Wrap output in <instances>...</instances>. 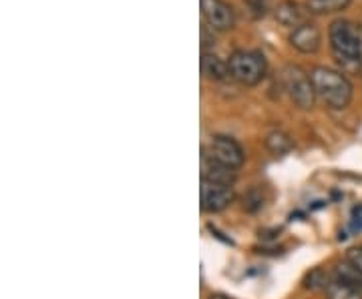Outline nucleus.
Here are the masks:
<instances>
[{"label":"nucleus","instance_id":"10","mask_svg":"<svg viewBox=\"0 0 362 299\" xmlns=\"http://www.w3.org/2000/svg\"><path fill=\"white\" fill-rule=\"evenodd\" d=\"M202 73L209 80H226L228 77H232L230 75V65L220 56L211 54V52H204V56H202Z\"/></svg>","mask_w":362,"mask_h":299},{"label":"nucleus","instance_id":"18","mask_svg":"<svg viewBox=\"0 0 362 299\" xmlns=\"http://www.w3.org/2000/svg\"><path fill=\"white\" fill-rule=\"evenodd\" d=\"M344 260L349 261V263H352L356 269H361L362 271V245H358V248H350L349 251H346V255H344Z\"/></svg>","mask_w":362,"mask_h":299},{"label":"nucleus","instance_id":"1","mask_svg":"<svg viewBox=\"0 0 362 299\" xmlns=\"http://www.w3.org/2000/svg\"><path fill=\"white\" fill-rule=\"evenodd\" d=\"M328 40H330V49L340 65L349 71L361 68L362 37L358 28L350 20H344V18L334 20L328 30Z\"/></svg>","mask_w":362,"mask_h":299},{"label":"nucleus","instance_id":"12","mask_svg":"<svg viewBox=\"0 0 362 299\" xmlns=\"http://www.w3.org/2000/svg\"><path fill=\"white\" fill-rule=\"evenodd\" d=\"M276 18L284 26H300L304 25V11L300 8V4L292 0H284L282 4H278L276 8Z\"/></svg>","mask_w":362,"mask_h":299},{"label":"nucleus","instance_id":"4","mask_svg":"<svg viewBox=\"0 0 362 299\" xmlns=\"http://www.w3.org/2000/svg\"><path fill=\"white\" fill-rule=\"evenodd\" d=\"M284 85L290 99L296 106L308 111L316 103V89L312 85L310 75H306L300 66H288L284 71Z\"/></svg>","mask_w":362,"mask_h":299},{"label":"nucleus","instance_id":"8","mask_svg":"<svg viewBox=\"0 0 362 299\" xmlns=\"http://www.w3.org/2000/svg\"><path fill=\"white\" fill-rule=\"evenodd\" d=\"M320 42H322V37H320V30L316 28L310 23H304V25L296 26L290 35V44L296 49V51L304 52V54H310V52H316L320 49Z\"/></svg>","mask_w":362,"mask_h":299},{"label":"nucleus","instance_id":"17","mask_svg":"<svg viewBox=\"0 0 362 299\" xmlns=\"http://www.w3.org/2000/svg\"><path fill=\"white\" fill-rule=\"evenodd\" d=\"M328 277L320 271V269H316V271H312L308 277H306V287H310V289H324V287L328 286Z\"/></svg>","mask_w":362,"mask_h":299},{"label":"nucleus","instance_id":"13","mask_svg":"<svg viewBox=\"0 0 362 299\" xmlns=\"http://www.w3.org/2000/svg\"><path fill=\"white\" fill-rule=\"evenodd\" d=\"M264 145H266V149L270 151L272 155L276 157L286 155V153H290L294 149L292 137L288 133H284V130H272V133H268L266 139H264Z\"/></svg>","mask_w":362,"mask_h":299},{"label":"nucleus","instance_id":"15","mask_svg":"<svg viewBox=\"0 0 362 299\" xmlns=\"http://www.w3.org/2000/svg\"><path fill=\"white\" fill-rule=\"evenodd\" d=\"M324 298L326 299H362V291L354 287L344 286L337 279H330L328 286L324 287Z\"/></svg>","mask_w":362,"mask_h":299},{"label":"nucleus","instance_id":"14","mask_svg":"<svg viewBox=\"0 0 362 299\" xmlns=\"http://www.w3.org/2000/svg\"><path fill=\"white\" fill-rule=\"evenodd\" d=\"M350 0H306V8L312 14H332L346 11Z\"/></svg>","mask_w":362,"mask_h":299},{"label":"nucleus","instance_id":"5","mask_svg":"<svg viewBox=\"0 0 362 299\" xmlns=\"http://www.w3.org/2000/svg\"><path fill=\"white\" fill-rule=\"evenodd\" d=\"M204 155L233 171L240 169L244 165V159H246V153H244L242 145L238 143L235 139H232V137H226V135L211 137V141L206 147Z\"/></svg>","mask_w":362,"mask_h":299},{"label":"nucleus","instance_id":"16","mask_svg":"<svg viewBox=\"0 0 362 299\" xmlns=\"http://www.w3.org/2000/svg\"><path fill=\"white\" fill-rule=\"evenodd\" d=\"M262 205H264V197L259 195L258 189H252V191H247L246 195H244V209L250 211V213L258 211Z\"/></svg>","mask_w":362,"mask_h":299},{"label":"nucleus","instance_id":"19","mask_svg":"<svg viewBox=\"0 0 362 299\" xmlns=\"http://www.w3.org/2000/svg\"><path fill=\"white\" fill-rule=\"evenodd\" d=\"M209 299H230V298H226V295H221V293H216V295H209Z\"/></svg>","mask_w":362,"mask_h":299},{"label":"nucleus","instance_id":"7","mask_svg":"<svg viewBox=\"0 0 362 299\" xmlns=\"http://www.w3.org/2000/svg\"><path fill=\"white\" fill-rule=\"evenodd\" d=\"M202 14L211 30H232L235 13L226 0H202Z\"/></svg>","mask_w":362,"mask_h":299},{"label":"nucleus","instance_id":"2","mask_svg":"<svg viewBox=\"0 0 362 299\" xmlns=\"http://www.w3.org/2000/svg\"><path fill=\"white\" fill-rule=\"evenodd\" d=\"M310 78L316 97H320L330 109H346L352 101V85L342 73L326 68V66H314L310 71Z\"/></svg>","mask_w":362,"mask_h":299},{"label":"nucleus","instance_id":"9","mask_svg":"<svg viewBox=\"0 0 362 299\" xmlns=\"http://www.w3.org/2000/svg\"><path fill=\"white\" fill-rule=\"evenodd\" d=\"M202 179L223 183V185H233L235 183V171L230 169V167H223V165L204 155L202 157Z\"/></svg>","mask_w":362,"mask_h":299},{"label":"nucleus","instance_id":"11","mask_svg":"<svg viewBox=\"0 0 362 299\" xmlns=\"http://www.w3.org/2000/svg\"><path fill=\"white\" fill-rule=\"evenodd\" d=\"M332 279H337V281L344 283V286H350L354 287V289H358V291H362V271L356 269L346 260L342 261V263H338L337 267H334Z\"/></svg>","mask_w":362,"mask_h":299},{"label":"nucleus","instance_id":"3","mask_svg":"<svg viewBox=\"0 0 362 299\" xmlns=\"http://www.w3.org/2000/svg\"><path fill=\"white\" fill-rule=\"evenodd\" d=\"M230 65V75L235 78L240 85L254 87L262 78L266 77V59L258 51H235L228 61Z\"/></svg>","mask_w":362,"mask_h":299},{"label":"nucleus","instance_id":"6","mask_svg":"<svg viewBox=\"0 0 362 299\" xmlns=\"http://www.w3.org/2000/svg\"><path fill=\"white\" fill-rule=\"evenodd\" d=\"M233 199H235L233 185H223V183L202 179V187H199L202 211H206V213H220V211L232 205Z\"/></svg>","mask_w":362,"mask_h":299}]
</instances>
